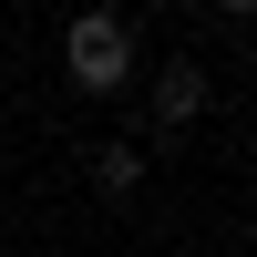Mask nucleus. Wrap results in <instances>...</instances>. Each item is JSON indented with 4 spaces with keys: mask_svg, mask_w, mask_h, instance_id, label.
<instances>
[{
    "mask_svg": "<svg viewBox=\"0 0 257 257\" xmlns=\"http://www.w3.org/2000/svg\"><path fill=\"white\" fill-rule=\"evenodd\" d=\"M62 72H72V93H123V82L144 72V52H134V21H113V11H82L72 31H62Z\"/></svg>",
    "mask_w": 257,
    "mask_h": 257,
    "instance_id": "nucleus-1",
    "label": "nucleus"
},
{
    "mask_svg": "<svg viewBox=\"0 0 257 257\" xmlns=\"http://www.w3.org/2000/svg\"><path fill=\"white\" fill-rule=\"evenodd\" d=\"M144 103H155V123H165V134H185V123H196L206 103H216V72H206V62L185 52V62H165V72L144 82Z\"/></svg>",
    "mask_w": 257,
    "mask_h": 257,
    "instance_id": "nucleus-2",
    "label": "nucleus"
},
{
    "mask_svg": "<svg viewBox=\"0 0 257 257\" xmlns=\"http://www.w3.org/2000/svg\"><path fill=\"white\" fill-rule=\"evenodd\" d=\"M93 185H103V196H134V185H144V144H103V155H93Z\"/></svg>",
    "mask_w": 257,
    "mask_h": 257,
    "instance_id": "nucleus-3",
    "label": "nucleus"
},
{
    "mask_svg": "<svg viewBox=\"0 0 257 257\" xmlns=\"http://www.w3.org/2000/svg\"><path fill=\"white\" fill-rule=\"evenodd\" d=\"M216 11H226V21H247V11H257V0H216Z\"/></svg>",
    "mask_w": 257,
    "mask_h": 257,
    "instance_id": "nucleus-4",
    "label": "nucleus"
},
{
    "mask_svg": "<svg viewBox=\"0 0 257 257\" xmlns=\"http://www.w3.org/2000/svg\"><path fill=\"white\" fill-rule=\"evenodd\" d=\"M82 11H113V0H82Z\"/></svg>",
    "mask_w": 257,
    "mask_h": 257,
    "instance_id": "nucleus-5",
    "label": "nucleus"
}]
</instances>
